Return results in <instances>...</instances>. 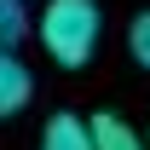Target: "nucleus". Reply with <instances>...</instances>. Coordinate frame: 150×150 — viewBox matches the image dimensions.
<instances>
[{"label":"nucleus","instance_id":"nucleus-7","mask_svg":"<svg viewBox=\"0 0 150 150\" xmlns=\"http://www.w3.org/2000/svg\"><path fill=\"white\" fill-rule=\"evenodd\" d=\"M144 144H150V133H144Z\"/></svg>","mask_w":150,"mask_h":150},{"label":"nucleus","instance_id":"nucleus-4","mask_svg":"<svg viewBox=\"0 0 150 150\" xmlns=\"http://www.w3.org/2000/svg\"><path fill=\"white\" fill-rule=\"evenodd\" d=\"M93 150H150L144 133H133L121 115H93Z\"/></svg>","mask_w":150,"mask_h":150},{"label":"nucleus","instance_id":"nucleus-1","mask_svg":"<svg viewBox=\"0 0 150 150\" xmlns=\"http://www.w3.org/2000/svg\"><path fill=\"white\" fill-rule=\"evenodd\" d=\"M40 46H46V58L58 69H87L98 52V6L93 0H46Z\"/></svg>","mask_w":150,"mask_h":150},{"label":"nucleus","instance_id":"nucleus-3","mask_svg":"<svg viewBox=\"0 0 150 150\" xmlns=\"http://www.w3.org/2000/svg\"><path fill=\"white\" fill-rule=\"evenodd\" d=\"M40 150H93V121L75 115V110L52 115V121L40 127Z\"/></svg>","mask_w":150,"mask_h":150},{"label":"nucleus","instance_id":"nucleus-2","mask_svg":"<svg viewBox=\"0 0 150 150\" xmlns=\"http://www.w3.org/2000/svg\"><path fill=\"white\" fill-rule=\"evenodd\" d=\"M29 98H35V75L23 69L18 52H0V121H6V115H18Z\"/></svg>","mask_w":150,"mask_h":150},{"label":"nucleus","instance_id":"nucleus-6","mask_svg":"<svg viewBox=\"0 0 150 150\" xmlns=\"http://www.w3.org/2000/svg\"><path fill=\"white\" fill-rule=\"evenodd\" d=\"M127 52L139 58V69H150V12H139V18H133V29H127Z\"/></svg>","mask_w":150,"mask_h":150},{"label":"nucleus","instance_id":"nucleus-5","mask_svg":"<svg viewBox=\"0 0 150 150\" xmlns=\"http://www.w3.org/2000/svg\"><path fill=\"white\" fill-rule=\"evenodd\" d=\"M29 29V12H23V0H0V52H12Z\"/></svg>","mask_w":150,"mask_h":150}]
</instances>
